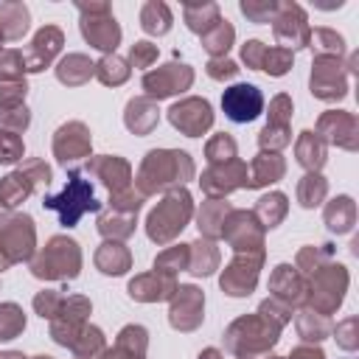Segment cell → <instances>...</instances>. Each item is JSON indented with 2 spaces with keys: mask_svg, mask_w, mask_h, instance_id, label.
<instances>
[{
  "mask_svg": "<svg viewBox=\"0 0 359 359\" xmlns=\"http://www.w3.org/2000/svg\"><path fill=\"white\" fill-rule=\"evenodd\" d=\"M222 109H224L227 121H233V123H250V121H255L261 115L264 95H261V90L255 84L241 81V84H233V87H227L222 93Z\"/></svg>",
  "mask_w": 359,
  "mask_h": 359,
  "instance_id": "7a4b0ae2",
  "label": "cell"
},
{
  "mask_svg": "<svg viewBox=\"0 0 359 359\" xmlns=\"http://www.w3.org/2000/svg\"><path fill=\"white\" fill-rule=\"evenodd\" d=\"M42 205L48 210H56L65 227H76L84 213H95L101 208V202H95L93 196V182L84 180L79 171L67 177V185L62 188V194H48Z\"/></svg>",
  "mask_w": 359,
  "mask_h": 359,
  "instance_id": "6da1fadb",
  "label": "cell"
}]
</instances>
